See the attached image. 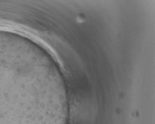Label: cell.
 Listing matches in <instances>:
<instances>
[{
	"label": "cell",
	"mask_w": 155,
	"mask_h": 124,
	"mask_svg": "<svg viewBox=\"0 0 155 124\" xmlns=\"http://www.w3.org/2000/svg\"><path fill=\"white\" fill-rule=\"evenodd\" d=\"M24 79L13 69H0V124H43L40 113L24 103Z\"/></svg>",
	"instance_id": "cell-1"
}]
</instances>
